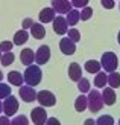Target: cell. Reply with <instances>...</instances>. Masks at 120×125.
<instances>
[{
	"instance_id": "obj_5",
	"label": "cell",
	"mask_w": 120,
	"mask_h": 125,
	"mask_svg": "<svg viewBox=\"0 0 120 125\" xmlns=\"http://www.w3.org/2000/svg\"><path fill=\"white\" fill-rule=\"evenodd\" d=\"M18 108H20V105H18V99L14 95H11L6 99H3V113L6 116L12 117L18 111Z\"/></svg>"
},
{
	"instance_id": "obj_1",
	"label": "cell",
	"mask_w": 120,
	"mask_h": 125,
	"mask_svg": "<svg viewBox=\"0 0 120 125\" xmlns=\"http://www.w3.org/2000/svg\"><path fill=\"white\" fill-rule=\"evenodd\" d=\"M23 76H24V83H26L28 85L37 87L41 83V79H43V72H41V69H40L38 64H32V66L26 67Z\"/></svg>"
},
{
	"instance_id": "obj_34",
	"label": "cell",
	"mask_w": 120,
	"mask_h": 125,
	"mask_svg": "<svg viewBox=\"0 0 120 125\" xmlns=\"http://www.w3.org/2000/svg\"><path fill=\"white\" fill-rule=\"evenodd\" d=\"M34 26V20H32V18H24V20H23V24H21V29H30V28H32Z\"/></svg>"
},
{
	"instance_id": "obj_18",
	"label": "cell",
	"mask_w": 120,
	"mask_h": 125,
	"mask_svg": "<svg viewBox=\"0 0 120 125\" xmlns=\"http://www.w3.org/2000/svg\"><path fill=\"white\" fill-rule=\"evenodd\" d=\"M84 69L91 73V75H96L100 72V69H102V64H100V61H96V60H88L85 64H84Z\"/></svg>"
},
{
	"instance_id": "obj_16",
	"label": "cell",
	"mask_w": 120,
	"mask_h": 125,
	"mask_svg": "<svg viewBox=\"0 0 120 125\" xmlns=\"http://www.w3.org/2000/svg\"><path fill=\"white\" fill-rule=\"evenodd\" d=\"M8 81H9V84L11 85H15V87H21L24 84V76L20 73V72H17V70H12L8 73Z\"/></svg>"
},
{
	"instance_id": "obj_28",
	"label": "cell",
	"mask_w": 120,
	"mask_h": 125,
	"mask_svg": "<svg viewBox=\"0 0 120 125\" xmlns=\"http://www.w3.org/2000/svg\"><path fill=\"white\" fill-rule=\"evenodd\" d=\"M11 125H29V119L24 115H18L11 119Z\"/></svg>"
},
{
	"instance_id": "obj_25",
	"label": "cell",
	"mask_w": 120,
	"mask_h": 125,
	"mask_svg": "<svg viewBox=\"0 0 120 125\" xmlns=\"http://www.w3.org/2000/svg\"><path fill=\"white\" fill-rule=\"evenodd\" d=\"M14 60H15V55L12 53V52H5V53L2 55V60H0V62H2V66L8 67V66H11L12 62H14Z\"/></svg>"
},
{
	"instance_id": "obj_42",
	"label": "cell",
	"mask_w": 120,
	"mask_h": 125,
	"mask_svg": "<svg viewBox=\"0 0 120 125\" xmlns=\"http://www.w3.org/2000/svg\"><path fill=\"white\" fill-rule=\"evenodd\" d=\"M119 125H120V119H119Z\"/></svg>"
},
{
	"instance_id": "obj_38",
	"label": "cell",
	"mask_w": 120,
	"mask_h": 125,
	"mask_svg": "<svg viewBox=\"0 0 120 125\" xmlns=\"http://www.w3.org/2000/svg\"><path fill=\"white\" fill-rule=\"evenodd\" d=\"M2 111H3V101L0 99V113H2Z\"/></svg>"
},
{
	"instance_id": "obj_29",
	"label": "cell",
	"mask_w": 120,
	"mask_h": 125,
	"mask_svg": "<svg viewBox=\"0 0 120 125\" xmlns=\"http://www.w3.org/2000/svg\"><path fill=\"white\" fill-rule=\"evenodd\" d=\"M67 37H68V38H70L72 41H74V43L81 41V32H79L78 29H74V28H70V29H68Z\"/></svg>"
},
{
	"instance_id": "obj_3",
	"label": "cell",
	"mask_w": 120,
	"mask_h": 125,
	"mask_svg": "<svg viewBox=\"0 0 120 125\" xmlns=\"http://www.w3.org/2000/svg\"><path fill=\"white\" fill-rule=\"evenodd\" d=\"M100 64H102V69L106 73H111V72H116V69L119 66V60H117V55L114 52H105L100 58Z\"/></svg>"
},
{
	"instance_id": "obj_2",
	"label": "cell",
	"mask_w": 120,
	"mask_h": 125,
	"mask_svg": "<svg viewBox=\"0 0 120 125\" xmlns=\"http://www.w3.org/2000/svg\"><path fill=\"white\" fill-rule=\"evenodd\" d=\"M88 110L91 113H97L103 108V99H102V92L99 90H90L88 93Z\"/></svg>"
},
{
	"instance_id": "obj_32",
	"label": "cell",
	"mask_w": 120,
	"mask_h": 125,
	"mask_svg": "<svg viewBox=\"0 0 120 125\" xmlns=\"http://www.w3.org/2000/svg\"><path fill=\"white\" fill-rule=\"evenodd\" d=\"M88 2L90 0H72V5L74 9H82L85 6H88Z\"/></svg>"
},
{
	"instance_id": "obj_10",
	"label": "cell",
	"mask_w": 120,
	"mask_h": 125,
	"mask_svg": "<svg viewBox=\"0 0 120 125\" xmlns=\"http://www.w3.org/2000/svg\"><path fill=\"white\" fill-rule=\"evenodd\" d=\"M53 32L58 34V35H64L68 32V23H67V18L62 17V15H56V18L53 20Z\"/></svg>"
},
{
	"instance_id": "obj_15",
	"label": "cell",
	"mask_w": 120,
	"mask_h": 125,
	"mask_svg": "<svg viewBox=\"0 0 120 125\" xmlns=\"http://www.w3.org/2000/svg\"><path fill=\"white\" fill-rule=\"evenodd\" d=\"M68 78L72 81H74V83H78L82 78V67L78 62H72V64L68 66Z\"/></svg>"
},
{
	"instance_id": "obj_4",
	"label": "cell",
	"mask_w": 120,
	"mask_h": 125,
	"mask_svg": "<svg viewBox=\"0 0 120 125\" xmlns=\"http://www.w3.org/2000/svg\"><path fill=\"white\" fill-rule=\"evenodd\" d=\"M37 101L41 107H53L56 104V96L53 95L50 90H41L37 93Z\"/></svg>"
},
{
	"instance_id": "obj_27",
	"label": "cell",
	"mask_w": 120,
	"mask_h": 125,
	"mask_svg": "<svg viewBox=\"0 0 120 125\" xmlns=\"http://www.w3.org/2000/svg\"><path fill=\"white\" fill-rule=\"evenodd\" d=\"M11 87L9 84H5V83H0V99H6L8 96H11Z\"/></svg>"
},
{
	"instance_id": "obj_35",
	"label": "cell",
	"mask_w": 120,
	"mask_h": 125,
	"mask_svg": "<svg viewBox=\"0 0 120 125\" xmlns=\"http://www.w3.org/2000/svg\"><path fill=\"white\" fill-rule=\"evenodd\" d=\"M0 125H11V119H9V116H0Z\"/></svg>"
},
{
	"instance_id": "obj_37",
	"label": "cell",
	"mask_w": 120,
	"mask_h": 125,
	"mask_svg": "<svg viewBox=\"0 0 120 125\" xmlns=\"http://www.w3.org/2000/svg\"><path fill=\"white\" fill-rule=\"evenodd\" d=\"M84 125H94V119H87L84 122Z\"/></svg>"
},
{
	"instance_id": "obj_43",
	"label": "cell",
	"mask_w": 120,
	"mask_h": 125,
	"mask_svg": "<svg viewBox=\"0 0 120 125\" xmlns=\"http://www.w3.org/2000/svg\"><path fill=\"white\" fill-rule=\"evenodd\" d=\"M119 8H120V3H119Z\"/></svg>"
},
{
	"instance_id": "obj_33",
	"label": "cell",
	"mask_w": 120,
	"mask_h": 125,
	"mask_svg": "<svg viewBox=\"0 0 120 125\" xmlns=\"http://www.w3.org/2000/svg\"><path fill=\"white\" fill-rule=\"evenodd\" d=\"M100 3H102V6H103L105 9H112L116 6L114 0H100Z\"/></svg>"
},
{
	"instance_id": "obj_41",
	"label": "cell",
	"mask_w": 120,
	"mask_h": 125,
	"mask_svg": "<svg viewBox=\"0 0 120 125\" xmlns=\"http://www.w3.org/2000/svg\"><path fill=\"white\" fill-rule=\"evenodd\" d=\"M2 55H3V52H2V51H0V60H2Z\"/></svg>"
},
{
	"instance_id": "obj_36",
	"label": "cell",
	"mask_w": 120,
	"mask_h": 125,
	"mask_svg": "<svg viewBox=\"0 0 120 125\" xmlns=\"http://www.w3.org/2000/svg\"><path fill=\"white\" fill-rule=\"evenodd\" d=\"M46 125H61V122L56 119V117H49L47 122H46Z\"/></svg>"
},
{
	"instance_id": "obj_12",
	"label": "cell",
	"mask_w": 120,
	"mask_h": 125,
	"mask_svg": "<svg viewBox=\"0 0 120 125\" xmlns=\"http://www.w3.org/2000/svg\"><path fill=\"white\" fill-rule=\"evenodd\" d=\"M38 18H40V23H53V20L56 18V12L53 8H43L38 14Z\"/></svg>"
},
{
	"instance_id": "obj_17",
	"label": "cell",
	"mask_w": 120,
	"mask_h": 125,
	"mask_svg": "<svg viewBox=\"0 0 120 125\" xmlns=\"http://www.w3.org/2000/svg\"><path fill=\"white\" fill-rule=\"evenodd\" d=\"M30 35L35 40H43L46 37V28L43 26V23H34V26L30 28Z\"/></svg>"
},
{
	"instance_id": "obj_7",
	"label": "cell",
	"mask_w": 120,
	"mask_h": 125,
	"mask_svg": "<svg viewBox=\"0 0 120 125\" xmlns=\"http://www.w3.org/2000/svg\"><path fill=\"white\" fill-rule=\"evenodd\" d=\"M47 113H46V107H35L30 111V121H32L35 125H44L47 122Z\"/></svg>"
},
{
	"instance_id": "obj_21",
	"label": "cell",
	"mask_w": 120,
	"mask_h": 125,
	"mask_svg": "<svg viewBox=\"0 0 120 125\" xmlns=\"http://www.w3.org/2000/svg\"><path fill=\"white\" fill-rule=\"evenodd\" d=\"M28 38H29V32L26 29H20V31H17V32L14 34V44L15 46H21V44H24V43L28 41Z\"/></svg>"
},
{
	"instance_id": "obj_20",
	"label": "cell",
	"mask_w": 120,
	"mask_h": 125,
	"mask_svg": "<svg viewBox=\"0 0 120 125\" xmlns=\"http://www.w3.org/2000/svg\"><path fill=\"white\" fill-rule=\"evenodd\" d=\"M88 108V98L82 93L76 98V101H74V110L78 111V113H82V111H85Z\"/></svg>"
},
{
	"instance_id": "obj_22",
	"label": "cell",
	"mask_w": 120,
	"mask_h": 125,
	"mask_svg": "<svg viewBox=\"0 0 120 125\" xmlns=\"http://www.w3.org/2000/svg\"><path fill=\"white\" fill-rule=\"evenodd\" d=\"M65 15H67L65 18H67L68 26H76V24L79 23V20H81V11H78V9H72Z\"/></svg>"
},
{
	"instance_id": "obj_8",
	"label": "cell",
	"mask_w": 120,
	"mask_h": 125,
	"mask_svg": "<svg viewBox=\"0 0 120 125\" xmlns=\"http://www.w3.org/2000/svg\"><path fill=\"white\" fill-rule=\"evenodd\" d=\"M52 8L55 9L56 14H68L73 9V5L70 0H52Z\"/></svg>"
},
{
	"instance_id": "obj_13",
	"label": "cell",
	"mask_w": 120,
	"mask_h": 125,
	"mask_svg": "<svg viewBox=\"0 0 120 125\" xmlns=\"http://www.w3.org/2000/svg\"><path fill=\"white\" fill-rule=\"evenodd\" d=\"M102 99H103V104L105 105H114L116 101H117V95L112 87H105L102 90Z\"/></svg>"
},
{
	"instance_id": "obj_6",
	"label": "cell",
	"mask_w": 120,
	"mask_h": 125,
	"mask_svg": "<svg viewBox=\"0 0 120 125\" xmlns=\"http://www.w3.org/2000/svg\"><path fill=\"white\" fill-rule=\"evenodd\" d=\"M37 93L38 92H35L34 87H30L28 84L18 87V96H20V99L23 102H34V101H37Z\"/></svg>"
},
{
	"instance_id": "obj_11",
	"label": "cell",
	"mask_w": 120,
	"mask_h": 125,
	"mask_svg": "<svg viewBox=\"0 0 120 125\" xmlns=\"http://www.w3.org/2000/svg\"><path fill=\"white\" fill-rule=\"evenodd\" d=\"M59 49L64 55H73L76 52V43L72 41L68 37H64V38H61V41H59Z\"/></svg>"
},
{
	"instance_id": "obj_9",
	"label": "cell",
	"mask_w": 120,
	"mask_h": 125,
	"mask_svg": "<svg viewBox=\"0 0 120 125\" xmlns=\"http://www.w3.org/2000/svg\"><path fill=\"white\" fill-rule=\"evenodd\" d=\"M49 60H50V47L46 44L40 46L35 52V62L38 66H43L46 62H49Z\"/></svg>"
},
{
	"instance_id": "obj_30",
	"label": "cell",
	"mask_w": 120,
	"mask_h": 125,
	"mask_svg": "<svg viewBox=\"0 0 120 125\" xmlns=\"http://www.w3.org/2000/svg\"><path fill=\"white\" fill-rule=\"evenodd\" d=\"M91 15H93V9L90 8V6H85V8L81 9V20H82V21L90 20Z\"/></svg>"
},
{
	"instance_id": "obj_26",
	"label": "cell",
	"mask_w": 120,
	"mask_h": 125,
	"mask_svg": "<svg viewBox=\"0 0 120 125\" xmlns=\"http://www.w3.org/2000/svg\"><path fill=\"white\" fill-rule=\"evenodd\" d=\"M96 125H114V117L111 115H102L100 117H97Z\"/></svg>"
},
{
	"instance_id": "obj_14",
	"label": "cell",
	"mask_w": 120,
	"mask_h": 125,
	"mask_svg": "<svg viewBox=\"0 0 120 125\" xmlns=\"http://www.w3.org/2000/svg\"><path fill=\"white\" fill-rule=\"evenodd\" d=\"M20 61H21V64L23 66H32L34 64V61H35V52L32 51V49H23V51L20 52Z\"/></svg>"
},
{
	"instance_id": "obj_31",
	"label": "cell",
	"mask_w": 120,
	"mask_h": 125,
	"mask_svg": "<svg viewBox=\"0 0 120 125\" xmlns=\"http://www.w3.org/2000/svg\"><path fill=\"white\" fill-rule=\"evenodd\" d=\"M14 41H9V40H5L0 43V51H2L3 53L5 52H12V47H14Z\"/></svg>"
},
{
	"instance_id": "obj_40",
	"label": "cell",
	"mask_w": 120,
	"mask_h": 125,
	"mask_svg": "<svg viewBox=\"0 0 120 125\" xmlns=\"http://www.w3.org/2000/svg\"><path fill=\"white\" fill-rule=\"evenodd\" d=\"M2 79H3V73H2V70H0V83H2Z\"/></svg>"
},
{
	"instance_id": "obj_39",
	"label": "cell",
	"mask_w": 120,
	"mask_h": 125,
	"mask_svg": "<svg viewBox=\"0 0 120 125\" xmlns=\"http://www.w3.org/2000/svg\"><path fill=\"white\" fill-rule=\"evenodd\" d=\"M117 41H119V44H120V31H119V34H117Z\"/></svg>"
},
{
	"instance_id": "obj_23",
	"label": "cell",
	"mask_w": 120,
	"mask_h": 125,
	"mask_svg": "<svg viewBox=\"0 0 120 125\" xmlns=\"http://www.w3.org/2000/svg\"><path fill=\"white\" fill-rule=\"evenodd\" d=\"M108 85L112 87V89H119L120 87V73L119 72L108 73Z\"/></svg>"
},
{
	"instance_id": "obj_24",
	"label": "cell",
	"mask_w": 120,
	"mask_h": 125,
	"mask_svg": "<svg viewBox=\"0 0 120 125\" xmlns=\"http://www.w3.org/2000/svg\"><path fill=\"white\" fill-rule=\"evenodd\" d=\"M78 90L81 93H90L91 90V85H90V81H88L87 78H81L78 81Z\"/></svg>"
},
{
	"instance_id": "obj_19",
	"label": "cell",
	"mask_w": 120,
	"mask_h": 125,
	"mask_svg": "<svg viewBox=\"0 0 120 125\" xmlns=\"http://www.w3.org/2000/svg\"><path fill=\"white\" fill-rule=\"evenodd\" d=\"M106 84H108V75H106V72L100 70L99 73H96V76H94V87H97V89H105Z\"/></svg>"
}]
</instances>
